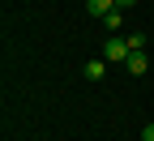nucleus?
<instances>
[{"mask_svg":"<svg viewBox=\"0 0 154 141\" xmlns=\"http://www.w3.org/2000/svg\"><path fill=\"white\" fill-rule=\"evenodd\" d=\"M128 43H124V38H107V43H103V60H107V64H128Z\"/></svg>","mask_w":154,"mask_h":141,"instance_id":"nucleus-1","label":"nucleus"},{"mask_svg":"<svg viewBox=\"0 0 154 141\" xmlns=\"http://www.w3.org/2000/svg\"><path fill=\"white\" fill-rule=\"evenodd\" d=\"M82 73H86V81H103V77H107V60H103V56H99V60H90Z\"/></svg>","mask_w":154,"mask_h":141,"instance_id":"nucleus-2","label":"nucleus"},{"mask_svg":"<svg viewBox=\"0 0 154 141\" xmlns=\"http://www.w3.org/2000/svg\"><path fill=\"white\" fill-rule=\"evenodd\" d=\"M124 69H128L133 77H146V69H150V60H146V51H133V56H128V64H124Z\"/></svg>","mask_w":154,"mask_h":141,"instance_id":"nucleus-3","label":"nucleus"},{"mask_svg":"<svg viewBox=\"0 0 154 141\" xmlns=\"http://www.w3.org/2000/svg\"><path fill=\"white\" fill-rule=\"evenodd\" d=\"M86 9H90L94 17H99V22H103V17H107L111 9H120V5H116V0H86Z\"/></svg>","mask_w":154,"mask_h":141,"instance_id":"nucleus-4","label":"nucleus"},{"mask_svg":"<svg viewBox=\"0 0 154 141\" xmlns=\"http://www.w3.org/2000/svg\"><path fill=\"white\" fill-rule=\"evenodd\" d=\"M103 26H107V34H116V30L124 26V9H111V13L103 17Z\"/></svg>","mask_w":154,"mask_h":141,"instance_id":"nucleus-5","label":"nucleus"},{"mask_svg":"<svg viewBox=\"0 0 154 141\" xmlns=\"http://www.w3.org/2000/svg\"><path fill=\"white\" fill-rule=\"evenodd\" d=\"M124 43H128V51H146V34H128Z\"/></svg>","mask_w":154,"mask_h":141,"instance_id":"nucleus-6","label":"nucleus"},{"mask_svg":"<svg viewBox=\"0 0 154 141\" xmlns=\"http://www.w3.org/2000/svg\"><path fill=\"white\" fill-rule=\"evenodd\" d=\"M141 141H154V120H150L146 128H141Z\"/></svg>","mask_w":154,"mask_h":141,"instance_id":"nucleus-7","label":"nucleus"},{"mask_svg":"<svg viewBox=\"0 0 154 141\" xmlns=\"http://www.w3.org/2000/svg\"><path fill=\"white\" fill-rule=\"evenodd\" d=\"M116 5H120V9H133V5H137V0H116Z\"/></svg>","mask_w":154,"mask_h":141,"instance_id":"nucleus-8","label":"nucleus"}]
</instances>
